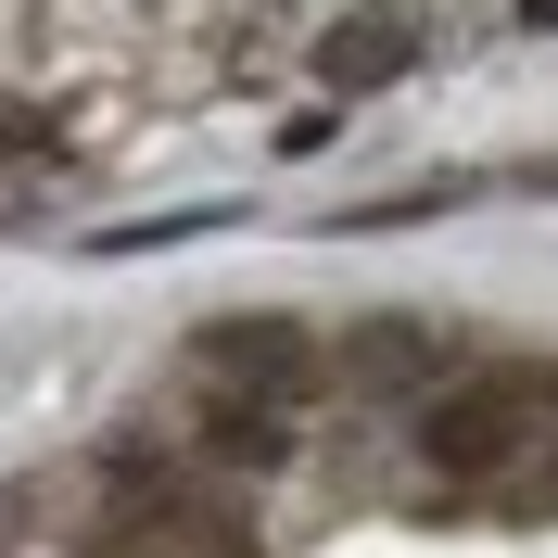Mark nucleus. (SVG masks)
<instances>
[{
  "label": "nucleus",
  "instance_id": "1",
  "mask_svg": "<svg viewBox=\"0 0 558 558\" xmlns=\"http://www.w3.org/2000/svg\"><path fill=\"white\" fill-rule=\"evenodd\" d=\"M546 381H521V368H483V381H445V393H418L407 418V445L432 483H508L533 445H546V407H533Z\"/></svg>",
  "mask_w": 558,
  "mask_h": 558
},
{
  "label": "nucleus",
  "instance_id": "2",
  "mask_svg": "<svg viewBox=\"0 0 558 558\" xmlns=\"http://www.w3.org/2000/svg\"><path fill=\"white\" fill-rule=\"evenodd\" d=\"M191 368H204L216 393H279V407H305V381L330 368V355H317L305 317L242 305V317H204V330H191Z\"/></svg>",
  "mask_w": 558,
  "mask_h": 558
},
{
  "label": "nucleus",
  "instance_id": "3",
  "mask_svg": "<svg viewBox=\"0 0 558 558\" xmlns=\"http://www.w3.org/2000/svg\"><path fill=\"white\" fill-rule=\"evenodd\" d=\"M317 89H330V102H355V89H381V76H407L418 64V13L407 0H355V13H330V26H317Z\"/></svg>",
  "mask_w": 558,
  "mask_h": 558
},
{
  "label": "nucleus",
  "instance_id": "4",
  "mask_svg": "<svg viewBox=\"0 0 558 558\" xmlns=\"http://www.w3.org/2000/svg\"><path fill=\"white\" fill-rule=\"evenodd\" d=\"M191 445H204V470H229V483H267V470H292L305 418L279 407V393H204V407H191Z\"/></svg>",
  "mask_w": 558,
  "mask_h": 558
},
{
  "label": "nucleus",
  "instance_id": "5",
  "mask_svg": "<svg viewBox=\"0 0 558 558\" xmlns=\"http://www.w3.org/2000/svg\"><path fill=\"white\" fill-rule=\"evenodd\" d=\"M343 355L368 368V381H393V393H407V381H432V355H445V343H432L418 317H368V330H355Z\"/></svg>",
  "mask_w": 558,
  "mask_h": 558
}]
</instances>
